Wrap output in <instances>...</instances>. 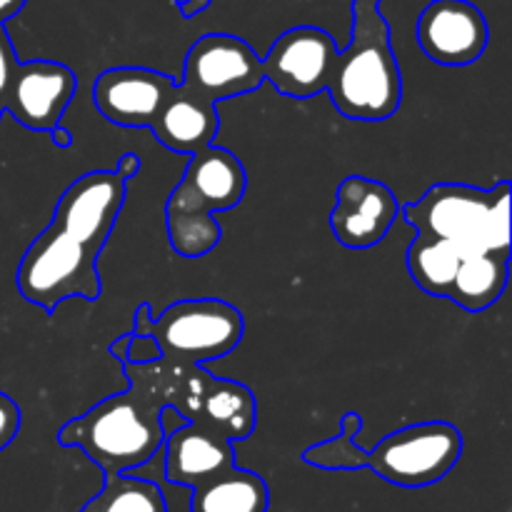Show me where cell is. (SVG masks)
<instances>
[{
    "label": "cell",
    "mask_w": 512,
    "mask_h": 512,
    "mask_svg": "<svg viewBox=\"0 0 512 512\" xmlns=\"http://www.w3.org/2000/svg\"><path fill=\"white\" fill-rule=\"evenodd\" d=\"M50 138H53V143L60 145V148H68V145H70V133L63 128V125H58V128L50 133Z\"/></svg>",
    "instance_id": "f1b7e54d"
},
{
    "label": "cell",
    "mask_w": 512,
    "mask_h": 512,
    "mask_svg": "<svg viewBox=\"0 0 512 512\" xmlns=\"http://www.w3.org/2000/svg\"><path fill=\"white\" fill-rule=\"evenodd\" d=\"M210 3H213V0H175V5H178L180 15H183L185 20H190V18H195V15L205 13V10L210 8Z\"/></svg>",
    "instance_id": "d4e9b609"
},
{
    "label": "cell",
    "mask_w": 512,
    "mask_h": 512,
    "mask_svg": "<svg viewBox=\"0 0 512 512\" xmlns=\"http://www.w3.org/2000/svg\"><path fill=\"white\" fill-rule=\"evenodd\" d=\"M398 215L400 205L388 185L365 175H348L335 193L330 228L340 245L365 250L383 243Z\"/></svg>",
    "instance_id": "4fadbf2b"
},
{
    "label": "cell",
    "mask_w": 512,
    "mask_h": 512,
    "mask_svg": "<svg viewBox=\"0 0 512 512\" xmlns=\"http://www.w3.org/2000/svg\"><path fill=\"white\" fill-rule=\"evenodd\" d=\"M118 170L120 173H125V178H135V175H138V170H140V158L138 155H133V153H125L123 158L118 160Z\"/></svg>",
    "instance_id": "4316f807"
},
{
    "label": "cell",
    "mask_w": 512,
    "mask_h": 512,
    "mask_svg": "<svg viewBox=\"0 0 512 512\" xmlns=\"http://www.w3.org/2000/svg\"><path fill=\"white\" fill-rule=\"evenodd\" d=\"M510 255L500 253H470L463 255L448 290V300L460 305L468 313H480L498 303L508 285Z\"/></svg>",
    "instance_id": "e0dca14e"
},
{
    "label": "cell",
    "mask_w": 512,
    "mask_h": 512,
    "mask_svg": "<svg viewBox=\"0 0 512 512\" xmlns=\"http://www.w3.org/2000/svg\"><path fill=\"white\" fill-rule=\"evenodd\" d=\"M245 188L248 175L238 155L218 145L195 150L185 165L183 180L165 203V230L175 253L195 260L218 248L223 230L210 213L235 208Z\"/></svg>",
    "instance_id": "3957f363"
},
{
    "label": "cell",
    "mask_w": 512,
    "mask_h": 512,
    "mask_svg": "<svg viewBox=\"0 0 512 512\" xmlns=\"http://www.w3.org/2000/svg\"><path fill=\"white\" fill-rule=\"evenodd\" d=\"M460 260H463V250L458 245L438 238V235L425 233L415 235L413 243L408 245V253H405L410 278L423 293L433 295V298H448Z\"/></svg>",
    "instance_id": "d6986e66"
},
{
    "label": "cell",
    "mask_w": 512,
    "mask_h": 512,
    "mask_svg": "<svg viewBox=\"0 0 512 512\" xmlns=\"http://www.w3.org/2000/svg\"><path fill=\"white\" fill-rule=\"evenodd\" d=\"M363 428V418L358 413H345L340 420V435L325 443L313 445L303 453L308 465L323 470H360L368 468V453L355 445V435Z\"/></svg>",
    "instance_id": "44dd1931"
},
{
    "label": "cell",
    "mask_w": 512,
    "mask_h": 512,
    "mask_svg": "<svg viewBox=\"0 0 512 512\" xmlns=\"http://www.w3.org/2000/svg\"><path fill=\"white\" fill-rule=\"evenodd\" d=\"M175 88L170 75L153 68H110L98 75L93 100L100 115L120 128H150Z\"/></svg>",
    "instance_id": "5bb4252c"
},
{
    "label": "cell",
    "mask_w": 512,
    "mask_h": 512,
    "mask_svg": "<svg viewBox=\"0 0 512 512\" xmlns=\"http://www.w3.org/2000/svg\"><path fill=\"white\" fill-rule=\"evenodd\" d=\"M20 430V408L13 398L0 393V450L8 448Z\"/></svg>",
    "instance_id": "7402d4cb"
},
{
    "label": "cell",
    "mask_w": 512,
    "mask_h": 512,
    "mask_svg": "<svg viewBox=\"0 0 512 512\" xmlns=\"http://www.w3.org/2000/svg\"><path fill=\"white\" fill-rule=\"evenodd\" d=\"M128 343H130V333L123 335V338H118L113 345H110V353H113L115 358L120 360V363H125V353H128Z\"/></svg>",
    "instance_id": "83f0119b"
},
{
    "label": "cell",
    "mask_w": 512,
    "mask_h": 512,
    "mask_svg": "<svg viewBox=\"0 0 512 512\" xmlns=\"http://www.w3.org/2000/svg\"><path fill=\"white\" fill-rule=\"evenodd\" d=\"M245 333V320L235 305L218 298L178 300L150 325L163 358L205 365L233 353Z\"/></svg>",
    "instance_id": "8992f818"
},
{
    "label": "cell",
    "mask_w": 512,
    "mask_h": 512,
    "mask_svg": "<svg viewBox=\"0 0 512 512\" xmlns=\"http://www.w3.org/2000/svg\"><path fill=\"white\" fill-rule=\"evenodd\" d=\"M165 478L180 488H198L235 465V445L198 423H183L165 435Z\"/></svg>",
    "instance_id": "9a60e30c"
},
{
    "label": "cell",
    "mask_w": 512,
    "mask_h": 512,
    "mask_svg": "<svg viewBox=\"0 0 512 512\" xmlns=\"http://www.w3.org/2000/svg\"><path fill=\"white\" fill-rule=\"evenodd\" d=\"M163 358L160 345L155 343L153 335H133L130 333L128 353H125V363H153V360Z\"/></svg>",
    "instance_id": "cb8c5ba5"
},
{
    "label": "cell",
    "mask_w": 512,
    "mask_h": 512,
    "mask_svg": "<svg viewBox=\"0 0 512 512\" xmlns=\"http://www.w3.org/2000/svg\"><path fill=\"white\" fill-rule=\"evenodd\" d=\"M270 493L258 473L228 468L193 488L190 512H268Z\"/></svg>",
    "instance_id": "ac0fdd59"
},
{
    "label": "cell",
    "mask_w": 512,
    "mask_h": 512,
    "mask_svg": "<svg viewBox=\"0 0 512 512\" xmlns=\"http://www.w3.org/2000/svg\"><path fill=\"white\" fill-rule=\"evenodd\" d=\"M490 28L470 0H433L418 18V43L433 63L460 68L483 58Z\"/></svg>",
    "instance_id": "8fae6325"
},
{
    "label": "cell",
    "mask_w": 512,
    "mask_h": 512,
    "mask_svg": "<svg viewBox=\"0 0 512 512\" xmlns=\"http://www.w3.org/2000/svg\"><path fill=\"white\" fill-rule=\"evenodd\" d=\"M80 512H168L163 493L153 480L105 475V485Z\"/></svg>",
    "instance_id": "ffe728a7"
},
{
    "label": "cell",
    "mask_w": 512,
    "mask_h": 512,
    "mask_svg": "<svg viewBox=\"0 0 512 512\" xmlns=\"http://www.w3.org/2000/svg\"><path fill=\"white\" fill-rule=\"evenodd\" d=\"M198 365L158 358L123 363L128 390L100 400L60 428L63 448H80L105 475H120L148 463L165 443V408H178Z\"/></svg>",
    "instance_id": "6da1fadb"
},
{
    "label": "cell",
    "mask_w": 512,
    "mask_h": 512,
    "mask_svg": "<svg viewBox=\"0 0 512 512\" xmlns=\"http://www.w3.org/2000/svg\"><path fill=\"white\" fill-rule=\"evenodd\" d=\"M265 83L263 60L238 35L210 33L193 43L185 55L180 85L218 105L220 100L240 98Z\"/></svg>",
    "instance_id": "ba28073f"
},
{
    "label": "cell",
    "mask_w": 512,
    "mask_h": 512,
    "mask_svg": "<svg viewBox=\"0 0 512 512\" xmlns=\"http://www.w3.org/2000/svg\"><path fill=\"white\" fill-rule=\"evenodd\" d=\"M460 455V430L443 420H430L385 435L368 453V468L398 488H428L458 465Z\"/></svg>",
    "instance_id": "52a82bcc"
},
{
    "label": "cell",
    "mask_w": 512,
    "mask_h": 512,
    "mask_svg": "<svg viewBox=\"0 0 512 512\" xmlns=\"http://www.w3.org/2000/svg\"><path fill=\"white\" fill-rule=\"evenodd\" d=\"M0 118H3V110H0Z\"/></svg>",
    "instance_id": "f546056e"
},
{
    "label": "cell",
    "mask_w": 512,
    "mask_h": 512,
    "mask_svg": "<svg viewBox=\"0 0 512 512\" xmlns=\"http://www.w3.org/2000/svg\"><path fill=\"white\" fill-rule=\"evenodd\" d=\"M338 45L315 25L290 28L270 45L263 58V78L285 98L308 100L325 93Z\"/></svg>",
    "instance_id": "9c48e42d"
},
{
    "label": "cell",
    "mask_w": 512,
    "mask_h": 512,
    "mask_svg": "<svg viewBox=\"0 0 512 512\" xmlns=\"http://www.w3.org/2000/svg\"><path fill=\"white\" fill-rule=\"evenodd\" d=\"M75 90L78 78L68 65L53 60L18 63L5 90L3 113H10L23 128L35 133H53Z\"/></svg>",
    "instance_id": "30bf717a"
},
{
    "label": "cell",
    "mask_w": 512,
    "mask_h": 512,
    "mask_svg": "<svg viewBox=\"0 0 512 512\" xmlns=\"http://www.w3.org/2000/svg\"><path fill=\"white\" fill-rule=\"evenodd\" d=\"M218 128V105L200 98L198 93L183 88L180 83H175L160 113L155 115L153 125H150L153 135L165 148L188 155L213 145Z\"/></svg>",
    "instance_id": "2e32d148"
},
{
    "label": "cell",
    "mask_w": 512,
    "mask_h": 512,
    "mask_svg": "<svg viewBox=\"0 0 512 512\" xmlns=\"http://www.w3.org/2000/svg\"><path fill=\"white\" fill-rule=\"evenodd\" d=\"M28 0H0V23H8L10 18L20 13L25 8Z\"/></svg>",
    "instance_id": "484cf974"
},
{
    "label": "cell",
    "mask_w": 512,
    "mask_h": 512,
    "mask_svg": "<svg viewBox=\"0 0 512 512\" xmlns=\"http://www.w3.org/2000/svg\"><path fill=\"white\" fill-rule=\"evenodd\" d=\"M100 250L55 220L28 245L18 265V290L28 303L53 313L70 298L95 303L103 293L98 273Z\"/></svg>",
    "instance_id": "5b68a950"
},
{
    "label": "cell",
    "mask_w": 512,
    "mask_h": 512,
    "mask_svg": "<svg viewBox=\"0 0 512 512\" xmlns=\"http://www.w3.org/2000/svg\"><path fill=\"white\" fill-rule=\"evenodd\" d=\"M15 68H18V58H15V48L10 43L8 33H5V23H0V110H3L5 90H8L10 78H13Z\"/></svg>",
    "instance_id": "603a6c76"
},
{
    "label": "cell",
    "mask_w": 512,
    "mask_h": 512,
    "mask_svg": "<svg viewBox=\"0 0 512 512\" xmlns=\"http://www.w3.org/2000/svg\"><path fill=\"white\" fill-rule=\"evenodd\" d=\"M180 415L188 423H198L213 433L238 443L253 435L258 423V403L253 390L235 380L215 378L198 365L178 403Z\"/></svg>",
    "instance_id": "7c38bea8"
},
{
    "label": "cell",
    "mask_w": 512,
    "mask_h": 512,
    "mask_svg": "<svg viewBox=\"0 0 512 512\" xmlns=\"http://www.w3.org/2000/svg\"><path fill=\"white\" fill-rule=\"evenodd\" d=\"M380 3L353 0V38L338 50L325 88L348 120L380 123L393 118L403 103V75Z\"/></svg>",
    "instance_id": "7a4b0ae2"
},
{
    "label": "cell",
    "mask_w": 512,
    "mask_h": 512,
    "mask_svg": "<svg viewBox=\"0 0 512 512\" xmlns=\"http://www.w3.org/2000/svg\"><path fill=\"white\" fill-rule=\"evenodd\" d=\"M510 183L483 190L463 183H438L418 203L403 208L418 233L438 235L470 253L510 255Z\"/></svg>",
    "instance_id": "277c9868"
}]
</instances>
